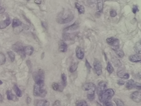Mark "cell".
Returning a JSON list of instances; mask_svg holds the SVG:
<instances>
[{
  "label": "cell",
  "mask_w": 141,
  "mask_h": 106,
  "mask_svg": "<svg viewBox=\"0 0 141 106\" xmlns=\"http://www.w3.org/2000/svg\"><path fill=\"white\" fill-rule=\"evenodd\" d=\"M74 16L69 10H63L57 17V22L59 24H66L73 20Z\"/></svg>",
  "instance_id": "obj_1"
},
{
  "label": "cell",
  "mask_w": 141,
  "mask_h": 106,
  "mask_svg": "<svg viewBox=\"0 0 141 106\" xmlns=\"http://www.w3.org/2000/svg\"><path fill=\"white\" fill-rule=\"evenodd\" d=\"M47 91L44 89V81H39L35 83L34 88V95L36 97H45Z\"/></svg>",
  "instance_id": "obj_2"
},
{
  "label": "cell",
  "mask_w": 141,
  "mask_h": 106,
  "mask_svg": "<svg viewBox=\"0 0 141 106\" xmlns=\"http://www.w3.org/2000/svg\"><path fill=\"white\" fill-rule=\"evenodd\" d=\"M83 88L84 90L88 91L87 94L88 99L90 101L93 100L95 97V92L96 88L95 85L93 83H87L83 86Z\"/></svg>",
  "instance_id": "obj_3"
},
{
  "label": "cell",
  "mask_w": 141,
  "mask_h": 106,
  "mask_svg": "<svg viewBox=\"0 0 141 106\" xmlns=\"http://www.w3.org/2000/svg\"><path fill=\"white\" fill-rule=\"evenodd\" d=\"M114 93V91L112 89H106L99 95V98L101 102H104L112 98Z\"/></svg>",
  "instance_id": "obj_4"
},
{
  "label": "cell",
  "mask_w": 141,
  "mask_h": 106,
  "mask_svg": "<svg viewBox=\"0 0 141 106\" xmlns=\"http://www.w3.org/2000/svg\"><path fill=\"white\" fill-rule=\"evenodd\" d=\"M106 42L110 45L112 46V49L114 50L115 51L116 50L119 49V41L118 39L114 37L108 38L106 39Z\"/></svg>",
  "instance_id": "obj_5"
},
{
  "label": "cell",
  "mask_w": 141,
  "mask_h": 106,
  "mask_svg": "<svg viewBox=\"0 0 141 106\" xmlns=\"http://www.w3.org/2000/svg\"><path fill=\"white\" fill-rule=\"evenodd\" d=\"M33 77L36 83L39 81H44V72L41 70H38L37 71L33 73Z\"/></svg>",
  "instance_id": "obj_6"
},
{
  "label": "cell",
  "mask_w": 141,
  "mask_h": 106,
  "mask_svg": "<svg viewBox=\"0 0 141 106\" xmlns=\"http://www.w3.org/2000/svg\"><path fill=\"white\" fill-rule=\"evenodd\" d=\"M93 65L97 75L99 76L100 75L102 74V67L101 62L99 61L98 60L95 59L94 60Z\"/></svg>",
  "instance_id": "obj_7"
},
{
  "label": "cell",
  "mask_w": 141,
  "mask_h": 106,
  "mask_svg": "<svg viewBox=\"0 0 141 106\" xmlns=\"http://www.w3.org/2000/svg\"><path fill=\"white\" fill-rule=\"evenodd\" d=\"M130 98L132 100L137 103L141 102V92L139 91L133 92L130 95Z\"/></svg>",
  "instance_id": "obj_8"
},
{
  "label": "cell",
  "mask_w": 141,
  "mask_h": 106,
  "mask_svg": "<svg viewBox=\"0 0 141 106\" xmlns=\"http://www.w3.org/2000/svg\"><path fill=\"white\" fill-rule=\"evenodd\" d=\"M76 35V33H65L63 34V38L66 41H71L74 39Z\"/></svg>",
  "instance_id": "obj_9"
},
{
  "label": "cell",
  "mask_w": 141,
  "mask_h": 106,
  "mask_svg": "<svg viewBox=\"0 0 141 106\" xmlns=\"http://www.w3.org/2000/svg\"><path fill=\"white\" fill-rule=\"evenodd\" d=\"M107 88V85L106 82L104 81H102L100 82L99 83L98 87H97V94L99 95L101 93L103 92Z\"/></svg>",
  "instance_id": "obj_10"
},
{
  "label": "cell",
  "mask_w": 141,
  "mask_h": 106,
  "mask_svg": "<svg viewBox=\"0 0 141 106\" xmlns=\"http://www.w3.org/2000/svg\"><path fill=\"white\" fill-rule=\"evenodd\" d=\"M6 95L7 99L9 100L13 101L14 102H17L19 100L18 97L12 94L11 90L7 91Z\"/></svg>",
  "instance_id": "obj_11"
},
{
  "label": "cell",
  "mask_w": 141,
  "mask_h": 106,
  "mask_svg": "<svg viewBox=\"0 0 141 106\" xmlns=\"http://www.w3.org/2000/svg\"><path fill=\"white\" fill-rule=\"evenodd\" d=\"M75 51H76V55L78 59L81 60L83 59L84 56V53L81 48L79 46H78L76 49Z\"/></svg>",
  "instance_id": "obj_12"
},
{
  "label": "cell",
  "mask_w": 141,
  "mask_h": 106,
  "mask_svg": "<svg viewBox=\"0 0 141 106\" xmlns=\"http://www.w3.org/2000/svg\"><path fill=\"white\" fill-rule=\"evenodd\" d=\"M117 75L121 78L124 79H128L130 77V75L128 73H126L124 71L122 70L118 71L117 72Z\"/></svg>",
  "instance_id": "obj_13"
},
{
  "label": "cell",
  "mask_w": 141,
  "mask_h": 106,
  "mask_svg": "<svg viewBox=\"0 0 141 106\" xmlns=\"http://www.w3.org/2000/svg\"><path fill=\"white\" fill-rule=\"evenodd\" d=\"M24 47H23L22 44L21 43H17L13 45L12 46V49L13 51L15 52H18L21 51L22 50L24 49Z\"/></svg>",
  "instance_id": "obj_14"
},
{
  "label": "cell",
  "mask_w": 141,
  "mask_h": 106,
  "mask_svg": "<svg viewBox=\"0 0 141 106\" xmlns=\"http://www.w3.org/2000/svg\"><path fill=\"white\" fill-rule=\"evenodd\" d=\"M134 49L137 54H141V39L136 42L134 47Z\"/></svg>",
  "instance_id": "obj_15"
},
{
  "label": "cell",
  "mask_w": 141,
  "mask_h": 106,
  "mask_svg": "<svg viewBox=\"0 0 141 106\" xmlns=\"http://www.w3.org/2000/svg\"><path fill=\"white\" fill-rule=\"evenodd\" d=\"M130 61L132 62H138L141 61V56L139 55H133L130 56L129 58Z\"/></svg>",
  "instance_id": "obj_16"
},
{
  "label": "cell",
  "mask_w": 141,
  "mask_h": 106,
  "mask_svg": "<svg viewBox=\"0 0 141 106\" xmlns=\"http://www.w3.org/2000/svg\"><path fill=\"white\" fill-rule=\"evenodd\" d=\"M10 23L11 21L9 18L6 19L3 21H1L0 22V29H3L6 28L10 24Z\"/></svg>",
  "instance_id": "obj_17"
},
{
  "label": "cell",
  "mask_w": 141,
  "mask_h": 106,
  "mask_svg": "<svg viewBox=\"0 0 141 106\" xmlns=\"http://www.w3.org/2000/svg\"><path fill=\"white\" fill-rule=\"evenodd\" d=\"M35 106H50V103L46 100H37L35 103Z\"/></svg>",
  "instance_id": "obj_18"
},
{
  "label": "cell",
  "mask_w": 141,
  "mask_h": 106,
  "mask_svg": "<svg viewBox=\"0 0 141 106\" xmlns=\"http://www.w3.org/2000/svg\"><path fill=\"white\" fill-rule=\"evenodd\" d=\"M79 27V24H78V23L75 22V23H74L73 24H72L71 25L65 28L64 30V31L65 32H68V31H73V30H75L78 29Z\"/></svg>",
  "instance_id": "obj_19"
},
{
  "label": "cell",
  "mask_w": 141,
  "mask_h": 106,
  "mask_svg": "<svg viewBox=\"0 0 141 106\" xmlns=\"http://www.w3.org/2000/svg\"><path fill=\"white\" fill-rule=\"evenodd\" d=\"M24 50L25 54L28 56H31L34 52V48L31 46H25Z\"/></svg>",
  "instance_id": "obj_20"
},
{
  "label": "cell",
  "mask_w": 141,
  "mask_h": 106,
  "mask_svg": "<svg viewBox=\"0 0 141 106\" xmlns=\"http://www.w3.org/2000/svg\"><path fill=\"white\" fill-rule=\"evenodd\" d=\"M135 83L133 80H130L127 81L126 84V87L127 89L130 90L132 89L135 88Z\"/></svg>",
  "instance_id": "obj_21"
},
{
  "label": "cell",
  "mask_w": 141,
  "mask_h": 106,
  "mask_svg": "<svg viewBox=\"0 0 141 106\" xmlns=\"http://www.w3.org/2000/svg\"><path fill=\"white\" fill-rule=\"evenodd\" d=\"M13 89L14 92L16 94L17 96L18 97H22V92L21 90L19 88L18 86L16 85H14L13 87Z\"/></svg>",
  "instance_id": "obj_22"
},
{
  "label": "cell",
  "mask_w": 141,
  "mask_h": 106,
  "mask_svg": "<svg viewBox=\"0 0 141 106\" xmlns=\"http://www.w3.org/2000/svg\"><path fill=\"white\" fill-rule=\"evenodd\" d=\"M75 6L80 14H84L85 13V8L83 6L80 5L78 3H75Z\"/></svg>",
  "instance_id": "obj_23"
},
{
  "label": "cell",
  "mask_w": 141,
  "mask_h": 106,
  "mask_svg": "<svg viewBox=\"0 0 141 106\" xmlns=\"http://www.w3.org/2000/svg\"><path fill=\"white\" fill-rule=\"evenodd\" d=\"M59 50L60 52H66L67 50V46L65 43L64 42L61 43Z\"/></svg>",
  "instance_id": "obj_24"
},
{
  "label": "cell",
  "mask_w": 141,
  "mask_h": 106,
  "mask_svg": "<svg viewBox=\"0 0 141 106\" xmlns=\"http://www.w3.org/2000/svg\"><path fill=\"white\" fill-rule=\"evenodd\" d=\"M22 24V22L20 21L18 19H15L13 20L12 22V27L13 28H16L17 26H21Z\"/></svg>",
  "instance_id": "obj_25"
},
{
  "label": "cell",
  "mask_w": 141,
  "mask_h": 106,
  "mask_svg": "<svg viewBox=\"0 0 141 106\" xmlns=\"http://www.w3.org/2000/svg\"><path fill=\"white\" fill-rule=\"evenodd\" d=\"M6 62V56L3 53L0 52V65H3Z\"/></svg>",
  "instance_id": "obj_26"
},
{
  "label": "cell",
  "mask_w": 141,
  "mask_h": 106,
  "mask_svg": "<svg viewBox=\"0 0 141 106\" xmlns=\"http://www.w3.org/2000/svg\"><path fill=\"white\" fill-rule=\"evenodd\" d=\"M61 80H62V85L63 87H65L67 85V77L65 73H63L61 75Z\"/></svg>",
  "instance_id": "obj_27"
},
{
  "label": "cell",
  "mask_w": 141,
  "mask_h": 106,
  "mask_svg": "<svg viewBox=\"0 0 141 106\" xmlns=\"http://www.w3.org/2000/svg\"><path fill=\"white\" fill-rule=\"evenodd\" d=\"M97 6H98V9L99 10V12L100 13L102 12L103 9V2L102 1H98L97 3Z\"/></svg>",
  "instance_id": "obj_28"
},
{
  "label": "cell",
  "mask_w": 141,
  "mask_h": 106,
  "mask_svg": "<svg viewBox=\"0 0 141 106\" xmlns=\"http://www.w3.org/2000/svg\"><path fill=\"white\" fill-rule=\"evenodd\" d=\"M115 51L116 52L117 55L119 57L122 58L125 56L123 51H122V50L121 49H120L119 48V49L116 50Z\"/></svg>",
  "instance_id": "obj_29"
},
{
  "label": "cell",
  "mask_w": 141,
  "mask_h": 106,
  "mask_svg": "<svg viewBox=\"0 0 141 106\" xmlns=\"http://www.w3.org/2000/svg\"><path fill=\"white\" fill-rule=\"evenodd\" d=\"M107 70L110 74H111L114 72V68L113 67V66L110 62H108L107 64Z\"/></svg>",
  "instance_id": "obj_30"
},
{
  "label": "cell",
  "mask_w": 141,
  "mask_h": 106,
  "mask_svg": "<svg viewBox=\"0 0 141 106\" xmlns=\"http://www.w3.org/2000/svg\"><path fill=\"white\" fill-rule=\"evenodd\" d=\"M76 106H88L86 102L83 100L78 101L76 103Z\"/></svg>",
  "instance_id": "obj_31"
},
{
  "label": "cell",
  "mask_w": 141,
  "mask_h": 106,
  "mask_svg": "<svg viewBox=\"0 0 141 106\" xmlns=\"http://www.w3.org/2000/svg\"><path fill=\"white\" fill-rule=\"evenodd\" d=\"M114 102L116 104L117 106H124L123 102L120 99H114Z\"/></svg>",
  "instance_id": "obj_32"
},
{
  "label": "cell",
  "mask_w": 141,
  "mask_h": 106,
  "mask_svg": "<svg viewBox=\"0 0 141 106\" xmlns=\"http://www.w3.org/2000/svg\"><path fill=\"white\" fill-rule=\"evenodd\" d=\"M78 65L77 63H75L74 64H73L70 68V72L72 73L74 72L78 68Z\"/></svg>",
  "instance_id": "obj_33"
},
{
  "label": "cell",
  "mask_w": 141,
  "mask_h": 106,
  "mask_svg": "<svg viewBox=\"0 0 141 106\" xmlns=\"http://www.w3.org/2000/svg\"><path fill=\"white\" fill-rule=\"evenodd\" d=\"M8 54L10 59L11 60V61L13 62L14 61V59H15V54L14 53H13L12 51H8Z\"/></svg>",
  "instance_id": "obj_34"
},
{
  "label": "cell",
  "mask_w": 141,
  "mask_h": 106,
  "mask_svg": "<svg viewBox=\"0 0 141 106\" xmlns=\"http://www.w3.org/2000/svg\"><path fill=\"white\" fill-rule=\"evenodd\" d=\"M18 54L22 58V59H24L26 57V54L24 51V50H22L21 51L18 52Z\"/></svg>",
  "instance_id": "obj_35"
},
{
  "label": "cell",
  "mask_w": 141,
  "mask_h": 106,
  "mask_svg": "<svg viewBox=\"0 0 141 106\" xmlns=\"http://www.w3.org/2000/svg\"><path fill=\"white\" fill-rule=\"evenodd\" d=\"M52 87L54 90L57 91L59 89V85L56 83H54L52 85Z\"/></svg>",
  "instance_id": "obj_36"
},
{
  "label": "cell",
  "mask_w": 141,
  "mask_h": 106,
  "mask_svg": "<svg viewBox=\"0 0 141 106\" xmlns=\"http://www.w3.org/2000/svg\"><path fill=\"white\" fill-rule=\"evenodd\" d=\"M113 62L114 63V65L116 67H118V66L121 65L120 61L118 59H114Z\"/></svg>",
  "instance_id": "obj_37"
},
{
  "label": "cell",
  "mask_w": 141,
  "mask_h": 106,
  "mask_svg": "<svg viewBox=\"0 0 141 106\" xmlns=\"http://www.w3.org/2000/svg\"><path fill=\"white\" fill-rule=\"evenodd\" d=\"M117 12L115 10H112L110 12V15L112 17H115L117 16Z\"/></svg>",
  "instance_id": "obj_38"
},
{
  "label": "cell",
  "mask_w": 141,
  "mask_h": 106,
  "mask_svg": "<svg viewBox=\"0 0 141 106\" xmlns=\"http://www.w3.org/2000/svg\"><path fill=\"white\" fill-rule=\"evenodd\" d=\"M103 104L104 106H114L113 104L112 103V102H110L109 101H107L106 102H103Z\"/></svg>",
  "instance_id": "obj_39"
},
{
  "label": "cell",
  "mask_w": 141,
  "mask_h": 106,
  "mask_svg": "<svg viewBox=\"0 0 141 106\" xmlns=\"http://www.w3.org/2000/svg\"><path fill=\"white\" fill-rule=\"evenodd\" d=\"M132 12H133L134 14H136V13L139 11V9H138V6H134L132 8Z\"/></svg>",
  "instance_id": "obj_40"
},
{
  "label": "cell",
  "mask_w": 141,
  "mask_h": 106,
  "mask_svg": "<svg viewBox=\"0 0 141 106\" xmlns=\"http://www.w3.org/2000/svg\"><path fill=\"white\" fill-rule=\"evenodd\" d=\"M85 65L86 66L87 69L88 70V71H90V69H91V66L90 65V63H89L87 60H86V61H85Z\"/></svg>",
  "instance_id": "obj_41"
},
{
  "label": "cell",
  "mask_w": 141,
  "mask_h": 106,
  "mask_svg": "<svg viewBox=\"0 0 141 106\" xmlns=\"http://www.w3.org/2000/svg\"><path fill=\"white\" fill-rule=\"evenodd\" d=\"M135 88L138 89V90H141V83H135Z\"/></svg>",
  "instance_id": "obj_42"
},
{
  "label": "cell",
  "mask_w": 141,
  "mask_h": 106,
  "mask_svg": "<svg viewBox=\"0 0 141 106\" xmlns=\"http://www.w3.org/2000/svg\"><path fill=\"white\" fill-rule=\"evenodd\" d=\"M60 105V102L59 101L57 100L54 103L52 106H59Z\"/></svg>",
  "instance_id": "obj_43"
},
{
  "label": "cell",
  "mask_w": 141,
  "mask_h": 106,
  "mask_svg": "<svg viewBox=\"0 0 141 106\" xmlns=\"http://www.w3.org/2000/svg\"><path fill=\"white\" fill-rule=\"evenodd\" d=\"M125 83V82L123 81H122V80H120L118 81V84L119 85H124Z\"/></svg>",
  "instance_id": "obj_44"
},
{
  "label": "cell",
  "mask_w": 141,
  "mask_h": 106,
  "mask_svg": "<svg viewBox=\"0 0 141 106\" xmlns=\"http://www.w3.org/2000/svg\"><path fill=\"white\" fill-rule=\"evenodd\" d=\"M5 11V9L2 7H0V14L4 13Z\"/></svg>",
  "instance_id": "obj_45"
},
{
  "label": "cell",
  "mask_w": 141,
  "mask_h": 106,
  "mask_svg": "<svg viewBox=\"0 0 141 106\" xmlns=\"http://www.w3.org/2000/svg\"><path fill=\"white\" fill-rule=\"evenodd\" d=\"M42 25L43 28H45V29L47 28V24L46 22H42Z\"/></svg>",
  "instance_id": "obj_46"
},
{
  "label": "cell",
  "mask_w": 141,
  "mask_h": 106,
  "mask_svg": "<svg viewBox=\"0 0 141 106\" xmlns=\"http://www.w3.org/2000/svg\"><path fill=\"white\" fill-rule=\"evenodd\" d=\"M31 101H32V99H31L30 97H28L27 98V99H26L27 103L28 104H30V103L31 102Z\"/></svg>",
  "instance_id": "obj_47"
},
{
  "label": "cell",
  "mask_w": 141,
  "mask_h": 106,
  "mask_svg": "<svg viewBox=\"0 0 141 106\" xmlns=\"http://www.w3.org/2000/svg\"><path fill=\"white\" fill-rule=\"evenodd\" d=\"M41 1H38V0H37V1H34V2L35 3H36V4H41Z\"/></svg>",
  "instance_id": "obj_48"
},
{
  "label": "cell",
  "mask_w": 141,
  "mask_h": 106,
  "mask_svg": "<svg viewBox=\"0 0 141 106\" xmlns=\"http://www.w3.org/2000/svg\"><path fill=\"white\" fill-rule=\"evenodd\" d=\"M3 101V97L1 95V94H0V103L2 102Z\"/></svg>",
  "instance_id": "obj_49"
},
{
  "label": "cell",
  "mask_w": 141,
  "mask_h": 106,
  "mask_svg": "<svg viewBox=\"0 0 141 106\" xmlns=\"http://www.w3.org/2000/svg\"><path fill=\"white\" fill-rule=\"evenodd\" d=\"M3 84V82L1 81V80H0V85H1L2 84Z\"/></svg>",
  "instance_id": "obj_50"
},
{
  "label": "cell",
  "mask_w": 141,
  "mask_h": 106,
  "mask_svg": "<svg viewBox=\"0 0 141 106\" xmlns=\"http://www.w3.org/2000/svg\"></svg>",
  "instance_id": "obj_51"
}]
</instances>
